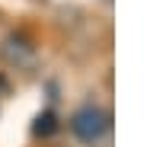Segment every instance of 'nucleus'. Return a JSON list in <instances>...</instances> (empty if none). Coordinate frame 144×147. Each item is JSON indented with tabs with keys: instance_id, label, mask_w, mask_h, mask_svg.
<instances>
[{
	"instance_id": "obj_2",
	"label": "nucleus",
	"mask_w": 144,
	"mask_h": 147,
	"mask_svg": "<svg viewBox=\"0 0 144 147\" xmlns=\"http://www.w3.org/2000/svg\"><path fill=\"white\" fill-rule=\"evenodd\" d=\"M3 58L10 61V64H29L32 61V45L22 38V35H10L7 38V45H3Z\"/></svg>"
},
{
	"instance_id": "obj_3",
	"label": "nucleus",
	"mask_w": 144,
	"mask_h": 147,
	"mask_svg": "<svg viewBox=\"0 0 144 147\" xmlns=\"http://www.w3.org/2000/svg\"><path fill=\"white\" fill-rule=\"evenodd\" d=\"M55 128H58V125H55V115H51V112H45V115L39 118V125H35V131H39V134H51Z\"/></svg>"
},
{
	"instance_id": "obj_1",
	"label": "nucleus",
	"mask_w": 144,
	"mask_h": 147,
	"mask_svg": "<svg viewBox=\"0 0 144 147\" xmlns=\"http://www.w3.org/2000/svg\"><path fill=\"white\" fill-rule=\"evenodd\" d=\"M70 131H74L83 144H96L109 131V115L103 109H96V106H87V109L74 112V118H70Z\"/></svg>"
}]
</instances>
